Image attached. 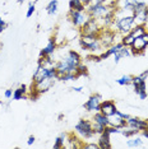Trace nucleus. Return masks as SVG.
Returning <instances> with one entry per match:
<instances>
[{
	"label": "nucleus",
	"instance_id": "11",
	"mask_svg": "<svg viewBox=\"0 0 148 149\" xmlns=\"http://www.w3.org/2000/svg\"><path fill=\"white\" fill-rule=\"evenodd\" d=\"M120 113L121 112L117 110L116 113L109 116V124L111 125V126H115V127H119V129H124L126 126V120Z\"/></svg>",
	"mask_w": 148,
	"mask_h": 149
},
{
	"label": "nucleus",
	"instance_id": "17",
	"mask_svg": "<svg viewBox=\"0 0 148 149\" xmlns=\"http://www.w3.org/2000/svg\"><path fill=\"white\" fill-rule=\"evenodd\" d=\"M95 123H98L101 125H103V126H109V117L105 116L103 113H101L100 111L98 112H95V115H93V118H92Z\"/></svg>",
	"mask_w": 148,
	"mask_h": 149
},
{
	"label": "nucleus",
	"instance_id": "31",
	"mask_svg": "<svg viewBox=\"0 0 148 149\" xmlns=\"http://www.w3.org/2000/svg\"><path fill=\"white\" fill-rule=\"evenodd\" d=\"M92 124H93V130H95L96 134H102L103 133V130H105L106 126H103V125H101L98 123H95V121H93Z\"/></svg>",
	"mask_w": 148,
	"mask_h": 149
},
{
	"label": "nucleus",
	"instance_id": "34",
	"mask_svg": "<svg viewBox=\"0 0 148 149\" xmlns=\"http://www.w3.org/2000/svg\"><path fill=\"white\" fill-rule=\"evenodd\" d=\"M4 96H5V98H12L13 97V91L12 89H6L4 92Z\"/></svg>",
	"mask_w": 148,
	"mask_h": 149
},
{
	"label": "nucleus",
	"instance_id": "44",
	"mask_svg": "<svg viewBox=\"0 0 148 149\" xmlns=\"http://www.w3.org/2000/svg\"><path fill=\"white\" fill-rule=\"evenodd\" d=\"M18 1H19V3H22V1H23V0H18Z\"/></svg>",
	"mask_w": 148,
	"mask_h": 149
},
{
	"label": "nucleus",
	"instance_id": "42",
	"mask_svg": "<svg viewBox=\"0 0 148 149\" xmlns=\"http://www.w3.org/2000/svg\"><path fill=\"white\" fill-rule=\"evenodd\" d=\"M103 1H105V0H93L91 4H93V3H103Z\"/></svg>",
	"mask_w": 148,
	"mask_h": 149
},
{
	"label": "nucleus",
	"instance_id": "18",
	"mask_svg": "<svg viewBox=\"0 0 148 149\" xmlns=\"http://www.w3.org/2000/svg\"><path fill=\"white\" fill-rule=\"evenodd\" d=\"M27 92V87L24 86V84H22L19 88H17V89L13 92V100L14 101H19V100H23L24 98V94Z\"/></svg>",
	"mask_w": 148,
	"mask_h": 149
},
{
	"label": "nucleus",
	"instance_id": "38",
	"mask_svg": "<svg viewBox=\"0 0 148 149\" xmlns=\"http://www.w3.org/2000/svg\"><path fill=\"white\" fill-rule=\"evenodd\" d=\"M73 91H74V92H82L83 88H82V87H74Z\"/></svg>",
	"mask_w": 148,
	"mask_h": 149
},
{
	"label": "nucleus",
	"instance_id": "33",
	"mask_svg": "<svg viewBox=\"0 0 148 149\" xmlns=\"http://www.w3.org/2000/svg\"><path fill=\"white\" fill-rule=\"evenodd\" d=\"M84 149H100L98 143H89V144H83Z\"/></svg>",
	"mask_w": 148,
	"mask_h": 149
},
{
	"label": "nucleus",
	"instance_id": "1",
	"mask_svg": "<svg viewBox=\"0 0 148 149\" xmlns=\"http://www.w3.org/2000/svg\"><path fill=\"white\" fill-rule=\"evenodd\" d=\"M80 64V55L74 50H70L68 55L64 57L60 63L56 64V69H58V77L64 73H75L77 66Z\"/></svg>",
	"mask_w": 148,
	"mask_h": 149
},
{
	"label": "nucleus",
	"instance_id": "27",
	"mask_svg": "<svg viewBox=\"0 0 148 149\" xmlns=\"http://www.w3.org/2000/svg\"><path fill=\"white\" fill-rule=\"evenodd\" d=\"M132 78L130 75H123L120 79L116 80V83L119 84V86H128V84H132Z\"/></svg>",
	"mask_w": 148,
	"mask_h": 149
},
{
	"label": "nucleus",
	"instance_id": "41",
	"mask_svg": "<svg viewBox=\"0 0 148 149\" xmlns=\"http://www.w3.org/2000/svg\"><path fill=\"white\" fill-rule=\"evenodd\" d=\"M120 115H121V116H123L124 118H125V120H128V118H129V117H130V116H129V115H126V113H123V112H121V113H120Z\"/></svg>",
	"mask_w": 148,
	"mask_h": 149
},
{
	"label": "nucleus",
	"instance_id": "19",
	"mask_svg": "<svg viewBox=\"0 0 148 149\" xmlns=\"http://www.w3.org/2000/svg\"><path fill=\"white\" fill-rule=\"evenodd\" d=\"M137 1L138 0H121L119 8L125 9V10H130V12L134 13V5H135Z\"/></svg>",
	"mask_w": 148,
	"mask_h": 149
},
{
	"label": "nucleus",
	"instance_id": "24",
	"mask_svg": "<svg viewBox=\"0 0 148 149\" xmlns=\"http://www.w3.org/2000/svg\"><path fill=\"white\" fill-rule=\"evenodd\" d=\"M126 144L129 148H138L143 145V140H142V138H132L130 140H128Z\"/></svg>",
	"mask_w": 148,
	"mask_h": 149
},
{
	"label": "nucleus",
	"instance_id": "40",
	"mask_svg": "<svg viewBox=\"0 0 148 149\" xmlns=\"http://www.w3.org/2000/svg\"><path fill=\"white\" fill-rule=\"evenodd\" d=\"M0 26H6V23L4 22V19H3L1 17H0Z\"/></svg>",
	"mask_w": 148,
	"mask_h": 149
},
{
	"label": "nucleus",
	"instance_id": "29",
	"mask_svg": "<svg viewBox=\"0 0 148 149\" xmlns=\"http://www.w3.org/2000/svg\"><path fill=\"white\" fill-rule=\"evenodd\" d=\"M86 74H87V68H86V65H83V64H79V65L77 66V70H75L77 78L80 77V75H86Z\"/></svg>",
	"mask_w": 148,
	"mask_h": 149
},
{
	"label": "nucleus",
	"instance_id": "37",
	"mask_svg": "<svg viewBox=\"0 0 148 149\" xmlns=\"http://www.w3.org/2000/svg\"><path fill=\"white\" fill-rule=\"evenodd\" d=\"M80 1H82V3H83V4H84V5L87 6V5H89V4H91V3H92V1H93V0H80Z\"/></svg>",
	"mask_w": 148,
	"mask_h": 149
},
{
	"label": "nucleus",
	"instance_id": "43",
	"mask_svg": "<svg viewBox=\"0 0 148 149\" xmlns=\"http://www.w3.org/2000/svg\"><path fill=\"white\" fill-rule=\"evenodd\" d=\"M4 28H5V26H0V33L4 31Z\"/></svg>",
	"mask_w": 148,
	"mask_h": 149
},
{
	"label": "nucleus",
	"instance_id": "6",
	"mask_svg": "<svg viewBox=\"0 0 148 149\" xmlns=\"http://www.w3.org/2000/svg\"><path fill=\"white\" fill-rule=\"evenodd\" d=\"M69 17H70V21H72L73 26L80 27V28H82L91 18V15L88 14L87 10H75V9H70Z\"/></svg>",
	"mask_w": 148,
	"mask_h": 149
},
{
	"label": "nucleus",
	"instance_id": "21",
	"mask_svg": "<svg viewBox=\"0 0 148 149\" xmlns=\"http://www.w3.org/2000/svg\"><path fill=\"white\" fill-rule=\"evenodd\" d=\"M137 37L134 36V33L130 31L129 33H126V35H123V40H121V43L124 46H132V43L134 42V40H135Z\"/></svg>",
	"mask_w": 148,
	"mask_h": 149
},
{
	"label": "nucleus",
	"instance_id": "5",
	"mask_svg": "<svg viewBox=\"0 0 148 149\" xmlns=\"http://www.w3.org/2000/svg\"><path fill=\"white\" fill-rule=\"evenodd\" d=\"M148 47V31H146L143 35L138 36L134 42L130 46V52L133 55H142Z\"/></svg>",
	"mask_w": 148,
	"mask_h": 149
},
{
	"label": "nucleus",
	"instance_id": "32",
	"mask_svg": "<svg viewBox=\"0 0 148 149\" xmlns=\"http://www.w3.org/2000/svg\"><path fill=\"white\" fill-rule=\"evenodd\" d=\"M33 13H35V3H31V4L28 5V9H27V13H26L27 18L32 17V15H33Z\"/></svg>",
	"mask_w": 148,
	"mask_h": 149
},
{
	"label": "nucleus",
	"instance_id": "10",
	"mask_svg": "<svg viewBox=\"0 0 148 149\" xmlns=\"http://www.w3.org/2000/svg\"><path fill=\"white\" fill-rule=\"evenodd\" d=\"M126 126L137 129L138 131H142L146 127H148V120H142L139 117H129L126 120Z\"/></svg>",
	"mask_w": 148,
	"mask_h": 149
},
{
	"label": "nucleus",
	"instance_id": "35",
	"mask_svg": "<svg viewBox=\"0 0 148 149\" xmlns=\"http://www.w3.org/2000/svg\"><path fill=\"white\" fill-rule=\"evenodd\" d=\"M35 140H36L35 136H29L28 140H27V144H28V145H32L33 143H35Z\"/></svg>",
	"mask_w": 148,
	"mask_h": 149
},
{
	"label": "nucleus",
	"instance_id": "30",
	"mask_svg": "<svg viewBox=\"0 0 148 149\" xmlns=\"http://www.w3.org/2000/svg\"><path fill=\"white\" fill-rule=\"evenodd\" d=\"M128 127H129V130H121V134L124 135V136L130 138V136H133V135H135L138 133L137 129H133V127H130V126H128Z\"/></svg>",
	"mask_w": 148,
	"mask_h": 149
},
{
	"label": "nucleus",
	"instance_id": "3",
	"mask_svg": "<svg viewBox=\"0 0 148 149\" xmlns=\"http://www.w3.org/2000/svg\"><path fill=\"white\" fill-rule=\"evenodd\" d=\"M148 77V70L143 72L142 74L132 78V84L134 87V92L139 96L140 100H146L148 97L147 91H146V79Z\"/></svg>",
	"mask_w": 148,
	"mask_h": 149
},
{
	"label": "nucleus",
	"instance_id": "16",
	"mask_svg": "<svg viewBox=\"0 0 148 149\" xmlns=\"http://www.w3.org/2000/svg\"><path fill=\"white\" fill-rule=\"evenodd\" d=\"M130 47L129 46H123L121 49H120L119 52H116L115 55H114V60H115V64H117L120 61V59H123V57H126L130 55Z\"/></svg>",
	"mask_w": 148,
	"mask_h": 149
},
{
	"label": "nucleus",
	"instance_id": "26",
	"mask_svg": "<svg viewBox=\"0 0 148 149\" xmlns=\"http://www.w3.org/2000/svg\"><path fill=\"white\" fill-rule=\"evenodd\" d=\"M58 79L64 80V82H66V80H77V75L75 73H64L58 77Z\"/></svg>",
	"mask_w": 148,
	"mask_h": 149
},
{
	"label": "nucleus",
	"instance_id": "23",
	"mask_svg": "<svg viewBox=\"0 0 148 149\" xmlns=\"http://www.w3.org/2000/svg\"><path fill=\"white\" fill-rule=\"evenodd\" d=\"M58 10V0H51L47 5H46V12L50 15H54Z\"/></svg>",
	"mask_w": 148,
	"mask_h": 149
},
{
	"label": "nucleus",
	"instance_id": "2",
	"mask_svg": "<svg viewBox=\"0 0 148 149\" xmlns=\"http://www.w3.org/2000/svg\"><path fill=\"white\" fill-rule=\"evenodd\" d=\"M86 10L88 12V14L92 18H96L97 21H101L110 12H112L114 9L110 5H106L105 3H93V4H89L86 6Z\"/></svg>",
	"mask_w": 148,
	"mask_h": 149
},
{
	"label": "nucleus",
	"instance_id": "4",
	"mask_svg": "<svg viewBox=\"0 0 148 149\" xmlns=\"http://www.w3.org/2000/svg\"><path fill=\"white\" fill-rule=\"evenodd\" d=\"M74 131L78 135H80L83 139H89L95 135V130H93V124L89 120H84V118H80L78 123L74 126Z\"/></svg>",
	"mask_w": 148,
	"mask_h": 149
},
{
	"label": "nucleus",
	"instance_id": "14",
	"mask_svg": "<svg viewBox=\"0 0 148 149\" xmlns=\"http://www.w3.org/2000/svg\"><path fill=\"white\" fill-rule=\"evenodd\" d=\"M56 50V42H55V38H50L49 43L46 45V47L43 50H41L40 52V57H46V56H50L51 54H54V51Z\"/></svg>",
	"mask_w": 148,
	"mask_h": 149
},
{
	"label": "nucleus",
	"instance_id": "45",
	"mask_svg": "<svg viewBox=\"0 0 148 149\" xmlns=\"http://www.w3.org/2000/svg\"><path fill=\"white\" fill-rule=\"evenodd\" d=\"M0 104H1V101H0Z\"/></svg>",
	"mask_w": 148,
	"mask_h": 149
},
{
	"label": "nucleus",
	"instance_id": "8",
	"mask_svg": "<svg viewBox=\"0 0 148 149\" xmlns=\"http://www.w3.org/2000/svg\"><path fill=\"white\" fill-rule=\"evenodd\" d=\"M101 100H102V97H101L100 94H93V96H91L88 100H87V102L83 104V107H84V110L88 111V112H98L101 102H102Z\"/></svg>",
	"mask_w": 148,
	"mask_h": 149
},
{
	"label": "nucleus",
	"instance_id": "36",
	"mask_svg": "<svg viewBox=\"0 0 148 149\" xmlns=\"http://www.w3.org/2000/svg\"><path fill=\"white\" fill-rule=\"evenodd\" d=\"M142 135H143L144 138H147V139H148V127H146L144 130H142Z\"/></svg>",
	"mask_w": 148,
	"mask_h": 149
},
{
	"label": "nucleus",
	"instance_id": "39",
	"mask_svg": "<svg viewBox=\"0 0 148 149\" xmlns=\"http://www.w3.org/2000/svg\"><path fill=\"white\" fill-rule=\"evenodd\" d=\"M144 27H146V29L148 31V12H147V17H146V22H144Z\"/></svg>",
	"mask_w": 148,
	"mask_h": 149
},
{
	"label": "nucleus",
	"instance_id": "9",
	"mask_svg": "<svg viewBox=\"0 0 148 149\" xmlns=\"http://www.w3.org/2000/svg\"><path fill=\"white\" fill-rule=\"evenodd\" d=\"M101 31V27L98 26V21L96 18L91 17L89 21L82 27V33L83 35H96L98 36V33Z\"/></svg>",
	"mask_w": 148,
	"mask_h": 149
},
{
	"label": "nucleus",
	"instance_id": "15",
	"mask_svg": "<svg viewBox=\"0 0 148 149\" xmlns=\"http://www.w3.org/2000/svg\"><path fill=\"white\" fill-rule=\"evenodd\" d=\"M123 46H124V45H123L121 42H119V43H115V45H111V46L109 47V49L106 50V52H103L102 55L100 56V59H101V60H102V59H107V57H109V56H112V55H115L116 52H119V51H120V49H121Z\"/></svg>",
	"mask_w": 148,
	"mask_h": 149
},
{
	"label": "nucleus",
	"instance_id": "25",
	"mask_svg": "<svg viewBox=\"0 0 148 149\" xmlns=\"http://www.w3.org/2000/svg\"><path fill=\"white\" fill-rule=\"evenodd\" d=\"M65 140H66V135L65 134H61L60 136H58V138H56V140H55V143H54V149L63 148L64 147V143H65Z\"/></svg>",
	"mask_w": 148,
	"mask_h": 149
},
{
	"label": "nucleus",
	"instance_id": "20",
	"mask_svg": "<svg viewBox=\"0 0 148 149\" xmlns=\"http://www.w3.org/2000/svg\"><path fill=\"white\" fill-rule=\"evenodd\" d=\"M147 12H148V8L144 9L142 12H137L134 13V18H135V24H144L146 22V17H147Z\"/></svg>",
	"mask_w": 148,
	"mask_h": 149
},
{
	"label": "nucleus",
	"instance_id": "13",
	"mask_svg": "<svg viewBox=\"0 0 148 149\" xmlns=\"http://www.w3.org/2000/svg\"><path fill=\"white\" fill-rule=\"evenodd\" d=\"M101 136L98 139V147L100 149H110L111 148V141H110V133L106 130H103L102 134H100Z\"/></svg>",
	"mask_w": 148,
	"mask_h": 149
},
{
	"label": "nucleus",
	"instance_id": "22",
	"mask_svg": "<svg viewBox=\"0 0 148 149\" xmlns=\"http://www.w3.org/2000/svg\"><path fill=\"white\" fill-rule=\"evenodd\" d=\"M69 8L75 9V10H86V5L83 4L80 0H70L69 1Z\"/></svg>",
	"mask_w": 148,
	"mask_h": 149
},
{
	"label": "nucleus",
	"instance_id": "28",
	"mask_svg": "<svg viewBox=\"0 0 148 149\" xmlns=\"http://www.w3.org/2000/svg\"><path fill=\"white\" fill-rule=\"evenodd\" d=\"M148 8V5L146 4L144 1H138L135 3V5H134V13H137V12H142V10H144V9H147Z\"/></svg>",
	"mask_w": 148,
	"mask_h": 149
},
{
	"label": "nucleus",
	"instance_id": "12",
	"mask_svg": "<svg viewBox=\"0 0 148 149\" xmlns=\"http://www.w3.org/2000/svg\"><path fill=\"white\" fill-rule=\"evenodd\" d=\"M117 108H116V104L115 102H112V101H102L101 102V106H100V112L103 113L105 116H111V115L116 113Z\"/></svg>",
	"mask_w": 148,
	"mask_h": 149
},
{
	"label": "nucleus",
	"instance_id": "7",
	"mask_svg": "<svg viewBox=\"0 0 148 149\" xmlns=\"http://www.w3.org/2000/svg\"><path fill=\"white\" fill-rule=\"evenodd\" d=\"M80 45L84 50H88L91 52H98L102 49V43H101L100 38H80Z\"/></svg>",
	"mask_w": 148,
	"mask_h": 149
}]
</instances>
